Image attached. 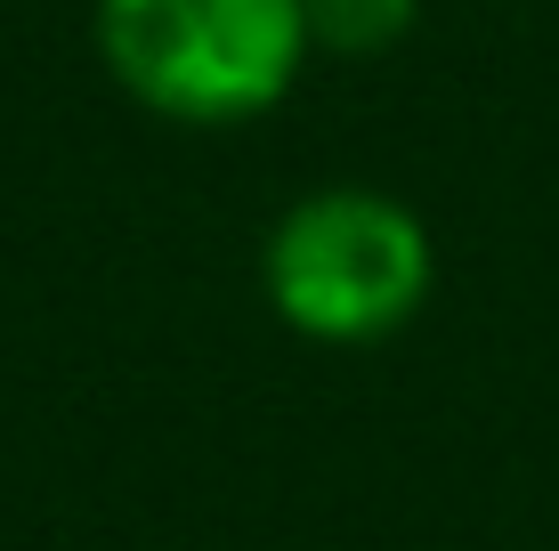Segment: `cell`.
Wrapping results in <instances>:
<instances>
[{
    "label": "cell",
    "instance_id": "3957f363",
    "mask_svg": "<svg viewBox=\"0 0 559 551\" xmlns=\"http://www.w3.org/2000/svg\"><path fill=\"white\" fill-rule=\"evenodd\" d=\"M308 16V49H333V57H381L414 33L421 0H300Z\"/></svg>",
    "mask_w": 559,
    "mask_h": 551
},
{
    "label": "cell",
    "instance_id": "7a4b0ae2",
    "mask_svg": "<svg viewBox=\"0 0 559 551\" xmlns=\"http://www.w3.org/2000/svg\"><path fill=\"white\" fill-rule=\"evenodd\" d=\"M430 292V236L373 187H324L267 236V300L308 340H381Z\"/></svg>",
    "mask_w": 559,
    "mask_h": 551
},
{
    "label": "cell",
    "instance_id": "6da1fadb",
    "mask_svg": "<svg viewBox=\"0 0 559 551\" xmlns=\"http://www.w3.org/2000/svg\"><path fill=\"white\" fill-rule=\"evenodd\" d=\"M98 57L170 122H243L308 57L300 0H98Z\"/></svg>",
    "mask_w": 559,
    "mask_h": 551
}]
</instances>
